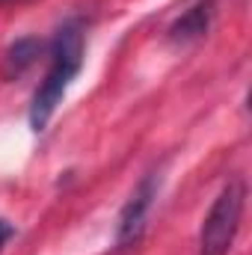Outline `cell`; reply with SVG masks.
<instances>
[{
    "mask_svg": "<svg viewBox=\"0 0 252 255\" xmlns=\"http://www.w3.org/2000/svg\"><path fill=\"white\" fill-rule=\"evenodd\" d=\"M83 68V24L80 21H65L54 36L51 45V68L45 74V80L39 83V89L33 92V104H30V128L39 133L45 130L51 116L57 113L63 95L68 92L71 80L80 74Z\"/></svg>",
    "mask_w": 252,
    "mask_h": 255,
    "instance_id": "1",
    "label": "cell"
},
{
    "mask_svg": "<svg viewBox=\"0 0 252 255\" xmlns=\"http://www.w3.org/2000/svg\"><path fill=\"white\" fill-rule=\"evenodd\" d=\"M244 202H247V187L244 181H229L220 196L214 199L202 232H199V255H229L235 247L241 217H244Z\"/></svg>",
    "mask_w": 252,
    "mask_h": 255,
    "instance_id": "2",
    "label": "cell"
},
{
    "mask_svg": "<svg viewBox=\"0 0 252 255\" xmlns=\"http://www.w3.org/2000/svg\"><path fill=\"white\" fill-rule=\"evenodd\" d=\"M160 190V175L157 172H148L133 193L127 196V202L122 205V214H119V223H116V247L127 250V247H136L142 232H145V223H148V214L154 208V199Z\"/></svg>",
    "mask_w": 252,
    "mask_h": 255,
    "instance_id": "3",
    "label": "cell"
},
{
    "mask_svg": "<svg viewBox=\"0 0 252 255\" xmlns=\"http://www.w3.org/2000/svg\"><path fill=\"white\" fill-rule=\"evenodd\" d=\"M211 18H214V0H199L193 3L187 12L169 27V39L175 45H190L196 39H202L211 30Z\"/></svg>",
    "mask_w": 252,
    "mask_h": 255,
    "instance_id": "4",
    "label": "cell"
},
{
    "mask_svg": "<svg viewBox=\"0 0 252 255\" xmlns=\"http://www.w3.org/2000/svg\"><path fill=\"white\" fill-rule=\"evenodd\" d=\"M42 42L39 39H33V36H27V39H18L9 51H6V77H18V74H24L30 65L36 63V57L42 54Z\"/></svg>",
    "mask_w": 252,
    "mask_h": 255,
    "instance_id": "5",
    "label": "cell"
},
{
    "mask_svg": "<svg viewBox=\"0 0 252 255\" xmlns=\"http://www.w3.org/2000/svg\"><path fill=\"white\" fill-rule=\"evenodd\" d=\"M12 238H15V226H12L9 220H3V217H0V250H3Z\"/></svg>",
    "mask_w": 252,
    "mask_h": 255,
    "instance_id": "6",
    "label": "cell"
}]
</instances>
